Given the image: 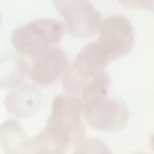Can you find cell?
<instances>
[{
    "instance_id": "6da1fadb",
    "label": "cell",
    "mask_w": 154,
    "mask_h": 154,
    "mask_svg": "<svg viewBox=\"0 0 154 154\" xmlns=\"http://www.w3.org/2000/svg\"><path fill=\"white\" fill-rule=\"evenodd\" d=\"M112 81L107 72L92 79L80 93L82 119L92 128L103 133H118L130 118L127 104L108 95Z\"/></svg>"
},
{
    "instance_id": "7a4b0ae2",
    "label": "cell",
    "mask_w": 154,
    "mask_h": 154,
    "mask_svg": "<svg viewBox=\"0 0 154 154\" xmlns=\"http://www.w3.org/2000/svg\"><path fill=\"white\" fill-rule=\"evenodd\" d=\"M45 130L68 150L85 138L81 101L79 96L62 93L54 97Z\"/></svg>"
},
{
    "instance_id": "3957f363",
    "label": "cell",
    "mask_w": 154,
    "mask_h": 154,
    "mask_svg": "<svg viewBox=\"0 0 154 154\" xmlns=\"http://www.w3.org/2000/svg\"><path fill=\"white\" fill-rule=\"evenodd\" d=\"M64 35L62 22L57 19H35L16 27L11 34V43L19 56L32 60L53 46H58Z\"/></svg>"
},
{
    "instance_id": "277c9868",
    "label": "cell",
    "mask_w": 154,
    "mask_h": 154,
    "mask_svg": "<svg viewBox=\"0 0 154 154\" xmlns=\"http://www.w3.org/2000/svg\"><path fill=\"white\" fill-rule=\"evenodd\" d=\"M53 5L70 37L89 38L97 32L101 15L89 0H53Z\"/></svg>"
},
{
    "instance_id": "5b68a950",
    "label": "cell",
    "mask_w": 154,
    "mask_h": 154,
    "mask_svg": "<svg viewBox=\"0 0 154 154\" xmlns=\"http://www.w3.org/2000/svg\"><path fill=\"white\" fill-rule=\"evenodd\" d=\"M96 42L104 49L111 61L128 56L135 45V30L126 16L112 15L101 19L97 29Z\"/></svg>"
},
{
    "instance_id": "8992f818",
    "label": "cell",
    "mask_w": 154,
    "mask_h": 154,
    "mask_svg": "<svg viewBox=\"0 0 154 154\" xmlns=\"http://www.w3.org/2000/svg\"><path fill=\"white\" fill-rule=\"evenodd\" d=\"M69 68L68 54L58 46H53L41 56L29 60V77L37 87L49 88L62 79Z\"/></svg>"
},
{
    "instance_id": "52a82bcc",
    "label": "cell",
    "mask_w": 154,
    "mask_h": 154,
    "mask_svg": "<svg viewBox=\"0 0 154 154\" xmlns=\"http://www.w3.org/2000/svg\"><path fill=\"white\" fill-rule=\"evenodd\" d=\"M42 104V93L34 84L22 82L11 88L4 97V107L10 115L24 119L35 115Z\"/></svg>"
},
{
    "instance_id": "ba28073f",
    "label": "cell",
    "mask_w": 154,
    "mask_h": 154,
    "mask_svg": "<svg viewBox=\"0 0 154 154\" xmlns=\"http://www.w3.org/2000/svg\"><path fill=\"white\" fill-rule=\"evenodd\" d=\"M0 145L4 154H31V138L16 119H7L0 125Z\"/></svg>"
},
{
    "instance_id": "9c48e42d",
    "label": "cell",
    "mask_w": 154,
    "mask_h": 154,
    "mask_svg": "<svg viewBox=\"0 0 154 154\" xmlns=\"http://www.w3.org/2000/svg\"><path fill=\"white\" fill-rule=\"evenodd\" d=\"M29 75V60L19 54L0 56V89H11L24 82Z\"/></svg>"
},
{
    "instance_id": "30bf717a",
    "label": "cell",
    "mask_w": 154,
    "mask_h": 154,
    "mask_svg": "<svg viewBox=\"0 0 154 154\" xmlns=\"http://www.w3.org/2000/svg\"><path fill=\"white\" fill-rule=\"evenodd\" d=\"M68 149L43 128L31 138V154H66Z\"/></svg>"
},
{
    "instance_id": "8fae6325",
    "label": "cell",
    "mask_w": 154,
    "mask_h": 154,
    "mask_svg": "<svg viewBox=\"0 0 154 154\" xmlns=\"http://www.w3.org/2000/svg\"><path fill=\"white\" fill-rule=\"evenodd\" d=\"M72 154H112V152L100 139L84 138L73 147Z\"/></svg>"
},
{
    "instance_id": "7c38bea8",
    "label": "cell",
    "mask_w": 154,
    "mask_h": 154,
    "mask_svg": "<svg viewBox=\"0 0 154 154\" xmlns=\"http://www.w3.org/2000/svg\"><path fill=\"white\" fill-rule=\"evenodd\" d=\"M118 3L126 8L133 10H146L149 12L154 11V0H118Z\"/></svg>"
},
{
    "instance_id": "4fadbf2b",
    "label": "cell",
    "mask_w": 154,
    "mask_h": 154,
    "mask_svg": "<svg viewBox=\"0 0 154 154\" xmlns=\"http://www.w3.org/2000/svg\"><path fill=\"white\" fill-rule=\"evenodd\" d=\"M0 24H2V14H0Z\"/></svg>"
},
{
    "instance_id": "5bb4252c",
    "label": "cell",
    "mask_w": 154,
    "mask_h": 154,
    "mask_svg": "<svg viewBox=\"0 0 154 154\" xmlns=\"http://www.w3.org/2000/svg\"><path fill=\"white\" fill-rule=\"evenodd\" d=\"M137 154H143V153H137Z\"/></svg>"
}]
</instances>
